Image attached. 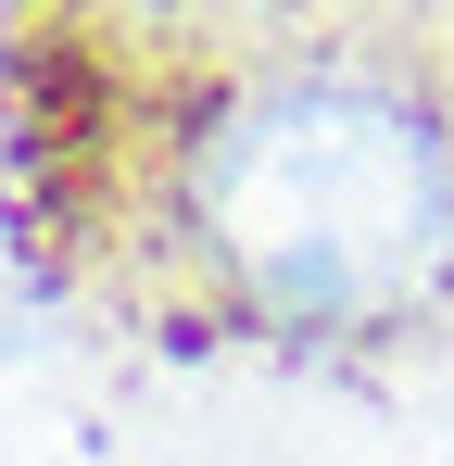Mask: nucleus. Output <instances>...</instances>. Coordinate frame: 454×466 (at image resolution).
<instances>
[{"label": "nucleus", "instance_id": "1", "mask_svg": "<svg viewBox=\"0 0 454 466\" xmlns=\"http://www.w3.org/2000/svg\"><path fill=\"white\" fill-rule=\"evenodd\" d=\"M202 228L278 315H354L442 239V164L378 101H278L202 152Z\"/></svg>", "mask_w": 454, "mask_h": 466}]
</instances>
